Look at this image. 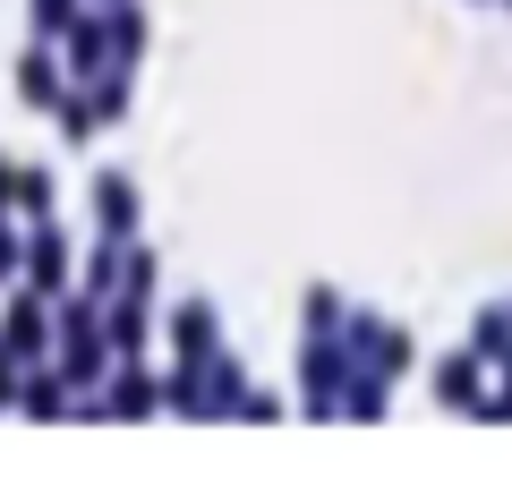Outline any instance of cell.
Here are the masks:
<instances>
[{"instance_id": "1", "label": "cell", "mask_w": 512, "mask_h": 486, "mask_svg": "<svg viewBox=\"0 0 512 486\" xmlns=\"http://www.w3.org/2000/svg\"><path fill=\"white\" fill-rule=\"evenodd\" d=\"M94 222H103V239H128L137 231V188L111 171V180H94Z\"/></svg>"}, {"instance_id": "2", "label": "cell", "mask_w": 512, "mask_h": 486, "mask_svg": "<svg viewBox=\"0 0 512 486\" xmlns=\"http://www.w3.org/2000/svg\"><path fill=\"white\" fill-rule=\"evenodd\" d=\"M478 376H487V359H478V350H453L444 376H436V401L444 410H478Z\"/></svg>"}, {"instance_id": "3", "label": "cell", "mask_w": 512, "mask_h": 486, "mask_svg": "<svg viewBox=\"0 0 512 486\" xmlns=\"http://www.w3.org/2000/svg\"><path fill=\"white\" fill-rule=\"evenodd\" d=\"M18 94L35 111H60V94H69V86H60V69H52V43H35V52L18 60Z\"/></svg>"}, {"instance_id": "4", "label": "cell", "mask_w": 512, "mask_h": 486, "mask_svg": "<svg viewBox=\"0 0 512 486\" xmlns=\"http://www.w3.org/2000/svg\"><path fill=\"white\" fill-rule=\"evenodd\" d=\"M171 342H180L188 367H214V307H180L171 316Z\"/></svg>"}, {"instance_id": "5", "label": "cell", "mask_w": 512, "mask_h": 486, "mask_svg": "<svg viewBox=\"0 0 512 486\" xmlns=\"http://www.w3.org/2000/svg\"><path fill=\"white\" fill-rule=\"evenodd\" d=\"M103 43H111V60L128 69V60L146 52V9H128V0H120V9H103Z\"/></svg>"}, {"instance_id": "6", "label": "cell", "mask_w": 512, "mask_h": 486, "mask_svg": "<svg viewBox=\"0 0 512 486\" xmlns=\"http://www.w3.org/2000/svg\"><path fill=\"white\" fill-rule=\"evenodd\" d=\"M94 26H103V18H77L69 35H60V43H69V69H77V77H103V60H111V43L94 35Z\"/></svg>"}, {"instance_id": "7", "label": "cell", "mask_w": 512, "mask_h": 486, "mask_svg": "<svg viewBox=\"0 0 512 486\" xmlns=\"http://www.w3.org/2000/svg\"><path fill=\"white\" fill-rule=\"evenodd\" d=\"M26 265H35V290H52V282H69V248H60L52 231H43L35 248H26Z\"/></svg>"}, {"instance_id": "8", "label": "cell", "mask_w": 512, "mask_h": 486, "mask_svg": "<svg viewBox=\"0 0 512 486\" xmlns=\"http://www.w3.org/2000/svg\"><path fill=\"white\" fill-rule=\"evenodd\" d=\"M9 342H18V350L43 342V299H35V290H18V307H9Z\"/></svg>"}, {"instance_id": "9", "label": "cell", "mask_w": 512, "mask_h": 486, "mask_svg": "<svg viewBox=\"0 0 512 486\" xmlns=\"http://www.w3.org/2000/svg\"><path fill=\"white\" fill-rule=\"evenodd\" d=\"M470 350H478V359H512V316H478L470 324Z\"/></svg>"}, {"instance_id": "10", "label": "cell", "mask_w": 512, "mask_h": 486, "mask_svg": "<svg viewBox=\"0 0 512 486\" xmlns=\"http://www.w3.org/2000/svg\"><path fill=\"white\" fill-rule=\"evenodd\" d=\"M77 26V0H35V43H60Z\"/></svg>"}, {"instance_id": "11", "label": "cell", "mask_w": 512, "mask_h": 486, "mask_svg": "<svg viewBox=\"0 0 512 486\" xmlns=\"http://www.w3.org/2000/svg\"><path fill=\"white\" fill-rule=\"evenodd\" d=\"M137 342H146V316H137V299H128V307H111V350L137 359Z\"/></svg>"}, {"instance_id": "12", "label": "cell", "mask_w": 512, "mask_h": 486, "mask_svg": "<svg viewBox=\"0 0 512 486\" xmlns=\"http://www.w3.org/2000/svg\"><path fill=\"white\" fill-rule=\"evenodd\" d=\"M342 299H333V290H308V333H342Z\"/></svg>"}, {"instance_id": "13", "label": "cell", "mask_w": 512, "mask_h": 486, "mask_svg": "<svg viewBox=\"0 0 512 486\" xmlns=\"http://www.w3.org/2000/svg\"><path fill=\"white\" fill-rule=\"evenodd\" d=\"M26 410H35V418H52V410H69V384H52V376H35V384H26Z\"/></svg>"}, {"instance_id": "14", "label": "cell", "mask_w": 512, "mask_h": 486, "mask_svg": "<svg viewBox=\"0 0 512 486\" xmlns=\"http://www.w3.org/2000/svg\"><path fill=\"white\" fill-rule=\"evenodd\" d=\"M111 410H120V418L128 410H154V384L146 376H120V384H111Z\"/></svg>"}, {"instance_id": "15", "label": "cell", "mask_w": 512, "mask_h": 486, "mask_svg": "<svg viewBox=\"0 0 512 486\" xmlns=\"http://www.w3.org/2000/svg\"><path fill=\"white\" fill-rule=\"evenodd\" d=\"M18 205L26 214H52V180H43V171H18Z\"/></svg>"}, {"instance_id": "16", "label": "cell", "mask_w": 512, "mask_h": 486, "mask_svg": "<svg viewBox=\"0 0 512 486\" xmlns=\"http://www.w3.org/2000/svg\"><path fill=\"white\" fill-rule=\"evenodd\" d=\"M18 273V239H9V222H0V282Z\"/></svg>"}, {"instance_id": "17", "label": "cell", "mask_w": 512, "mask_h": 486, "mask_svg": "<svg viewBox=\"0 0 512 486\" xmlns=\"http://www.w3.org/2000/svg\"><path fill=\"white\" fill-rule=\"evenodd\" d=\"M9 205H18V171H9V162H0V214H9Z\"/></svg>"}, {"instance_id": "18", "label": "cell", "mask_w": 512, "mask_h": 486, "mask_svg": "<svg viewBox=\"0 0 512 486\" xmlns=\"http://www.w3.org/2000/svg\"><path fill=\"white\" fill-rule=\"evenodd\" d=\"M18 393V359H9V350H0V401Z\"/></svg>"}]
</instances>
